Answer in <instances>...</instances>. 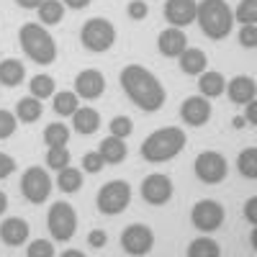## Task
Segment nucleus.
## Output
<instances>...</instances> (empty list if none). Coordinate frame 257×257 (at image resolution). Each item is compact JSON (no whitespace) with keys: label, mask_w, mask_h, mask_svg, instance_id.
I'll use <instances>...</instances> for the list:
<instances>
[{"label":"nucleus","mask_w":257,"mask_h":257,"mask_svg":"<svg viewBox=\"0 0 257 257\" xmlns=\"http://www.w3.org/2000/svg\"><path fill=\"white\" fill-rule=\"evenodd\" d=\"M121 88L128 98H132V103L139 105L147 113L160 111L167 100L165 85L157 80V75H152L147 67H142V64H126L121 70Z\"/></svg>","instance_id":"nucleus-1"},{"label":"nucleus","mask_w":257,"mask_h":257,"mask_svg":"<svg viewBox=\"0 0 257 257\" xmlns=\"http://www.w3.org/2000/svg\"><path fill=\"white\" fill-rule=\"evenodd\" d=\"M188 139H185V132L180 126H165V128H157L155 134H149L144 142H142V157L147 162H167L178 157L183 149H185Z\"/></svg>","instance_id":"nucleus-2"},{"label":"nucleus","mask_w":257,"mask_h":257,"mask_svg":"<svg viewBox=\"0 0 257 257\" xmlns=\"http://www.w3.org/2000/svg\"><path fill=\"white\" fill-rule=\"evenodd\" d=\"M196 21L208 39L219 41V39L229 36V31L234 26V13L226 0H201L198 11H196Z\"/></svg>","instance_id":"nucleus-3"},{"label":"nucleus","mask_w":257,"mask_h":257,"mask_svg":"<svg viewBox=\"0 0 257 257\" xmlns=\"http://www.w3.org/2000/svg\"><path fill=\"white\" fill-rule=\"evenodd\" d=\"M18 41L24 47L26 57L36 64H52L57 59V44L54 36L41 26V24H24L18 31Z\"/></svg>","instance_id":"nucleus-4"},{"label":"nucleus","mask_w":257,"mask_h":257,"mask_svg":"<svg viewBox=\"0 0 257 257\" xmlns=\"http://www.w3.org/2000/svg\"><path fill=\"white\" fill-rule=\"evenodd\" d=\"M80 41L85 49L90 52H108L116 41V26L105 18H90L82 24V31H80Z\"/></svg>","instance_id":"nucleus-5"},{"label":"nucleus","mask_w":257,"mask_h":257,"mask_svg":"<svg viewBox=\"0 0 257 257\" xmlns=\"http://www.w3.org/2000/svg\"><path fill=\"white\" fill-rule=\"evenodd\" d=\"M98 211L105 213V216H116V213H123L132 203V185L126 180H111L105 183L98 190Z\"/></svg>","instance_id":"nucleus-6"},{"label":"nucleus","mask_w":257,"mask_h":257,"mask_svg":"<svg viewBox=\"0 0 257 257\" xmlns=\"http://www.w3.org/2000/svg\"><path fill=\"white\" fill-rule=\"evenodd\" d=\"M47 226H49V234L57 242H70L77 231V213H75L72 203H64V201L54 203L49 208Z\"/></svg>","instance_id":"nucleus-7"},{"label":"nucleus","mask_w":257,"mask_h":257,"mask_svg":"<svg viewBox=\"0 0 257 257\" xmlns=\"http://www.w3.org/2000/svg\"><path fill=\"white\" fill-rule=\"evenodd\" d=\"M21 193H24V198L34 206L44 203L52 193V178L47 170L41 167H29L24 178H21Z\"/></svg>","instance_id":"nucleus-8"},{"label":"nucleus","mask_w":257,"mask_h":257,"mask_svg":"<svg viewBox=\"0 0 257 257\" xmlns=\"http://www.w3.org/2000/svg\"><path fill=\"white\" fill-rule=\"evenodd\" d=\"M193 170H196V178L206 185H216L226 178L229 173V165L224 160V155L219 152H201L196 157V165H193Z\"/></svg>","instance_id":"nucleus-9"},{"label":"nucleus","mask_w":257,"mask_h":257,"mask_svg":"<svg viewBox=\"0 0 257 257\" xmlns=\"http://www.w3.org/2000/svg\"><path fill=\"white\" fill-rule=\"evenodd\" d=\"M190 221L196 229L201 231H216L221 224H224V206L219 201H211V198H203L193 206L190 211Z\"/></svg>","instance_id":"nucleus-10"},{"label":"nucleus","mask_w":257,"mask_h":257,"mask_svg":"<svg viewBox=\"0 0 257 257\" xmlns=\"http://www.w3.org/2000/svg\"><path fill=\"white\" fill-rule=\"evenodd\" d=\"M121 247H123L126 254H134V257L149 254L152 247H155V234L147 224H132L121 234Z\"/></svg>","instance_id":"nucleus-11"},{"label":"nucleus","mask_w":257,"mask_h":257,"mask_svg":"<svg viewBox=\"0 0 257 257\" xmlns=\"http://www.w3.org/2000/svg\"><path fill=\"white\" fill-rule=\"evenodd\" d=\"M142 198L152 206H165L173 198V180L162 173H152L147 175L142 183Z\"/></svg>","instance_id":"nucleus-12"},{"label":"nucleus","mask_w":257,"mask_h":257,"mask_svg":"<svg viewBox=\"0 0 257 257\" xmlns=\"http://www.w3.org/2000/svg\"><path fill=\"white\" fill-rule=\"evenodd\" d=\"M75 93H77V98H85V100L100 98L105 93V77H103V72H98V70H82L75 77Z\"/></svg>","instance_id":"nucleus-13"},{"label":"nucleus","mask_w":257,"mask_h":257,"mask_svg":"<svg viewBox=\"0 0 257 257\" xmlns=\"http://www.w3.org/2000/svg\"><path fill=\"white\" fill-rule=\"evenodd\" d=\"M198 3L196 0H167L165 3V18L173 24L175 29H185L196 21Z\"/></svg>","instance_id":"nucleus-14"},{"label":"nucleus","mask_w":257,"mask_h":257,"mask_svg":"<svg viewBox=\"0 0 257 257\" xmlns=\"http://www.w3.org/2000/svg\"><path fill=\"white\" fill-rule=\"evenodd\" d=\"M180 116H183V121L190 123V126H203V123H208V118H211V103H208V98H203V95H190V98H185L183 105H180Z\"/></svg>","instance_id":"nucleus-15"},{"label":"nucleus","mask_w":257,"mask_h":257,"mask_svg":"<svg viewBox=\"0 0 257 257\" xmlns=\"http://www.w3.org/2000/svg\"><path fill=\"white\" fill-rule=\"evenodd\" d=\"M157 47L165 57H180L185 49H188V36L183 29H175V26H170L160 34L157 39Z\"/></svg>","instance_id":"nucleus-16"},{"label":"nucleus","mask_w":257,"mask_h":257,"mask_svg":"<svg viewBox=\"0 0 257 257\" xmlns=\"http://www.w3.org/2000/svg\"><path fill=\"white\" fill-rule=\"evenodd\" d=\"M226 93H229L231 103L247 105L249 100H254V98H257V85H254V80H252V77H247V75H237L234 80H229V82H226Z\"/></svg>","instance_id":"nucleus-17"},{"label":"nucleus","mask_w":257,"mask_h":257,"mask_svg":"<svg viewBox=\"0 0 257 257\" xmlns=\"http://www.w3.org/2000/svg\"><path fill=\"white\" fill-rule=\"evenodd\" d=\"M0 239H3L8 247H21L26 239H29V224L24 219H6L3 224H0Z\"/></svg>","instance_id":"nucleus-18"},{"label":"nucleus","mask_w":257,"mask_h":257,"mask_svg":"<svg viewBox=\"0 0 257 257\" xmlns=\"http://www.w3.org/2000/svg\"><path fill=\"white\" fill-rule=\"evenodd\" d=\"M72 126H75L77 134L90 137V134H95L98 128H100V113H98L95 108L82 105V108H77V111L72 113Z\"/></svg>","instance_id":"nucleus-19"},{"label":"nucleus","mask_w":257,"mask_h":257,"mask_svg":"<svg viewBox=\"0 0 257 257\" xmlns=\"http://www.w3.org/2000/svg\"><path fill=\"white\" fill-rule=\"evenodd\" d=\"M206 67H208V57H206V52L203 49H196V47H188L183 54H180V70L185 72V75H201V72H206Z\"/></svg>","instance_id":"nucleus-20"},{"label":"nucleus","mask_w":257,"mask_h":257,"mask_svg":"<svg viewBox=\"0 0 257 257\" xmlns=\"http://www.w3.org/2000/svg\"><path fill=\"white\" fill-rule=\"evenodd\" d=\"M98 152H100V157H103L105 165H118V162L126 160L128 149H126L123 139H118V137H105V139L100 142V147H98Z\"/></svg>","instance_id":"nucleus-21"},{"label":"nucleus","mask_w":257,"mask_h":257,"mask_svg":"<svg viewBox=\"0 0 257 257\" xmlns=\"http://www.w3.org/2000/svg\"><path fill=\"white\" fill-rule=\"evenodd\" d=\"M198 90L203 98H219L226 90V80L221 72H201L198 75Z\"/></svg>","instance_id":"nucleus-22"},{"label":"nucleus","mask_w":257,"mask_h":257,"mask_svg":"<svg viewBox=\"0 0 257 257\" xmlns=\"http://www.w3.org/2000/svg\"><path fill=\"white\" fill-rule=\"evenodd\" d=\"M24 77H26V70L18 59H3L0 62V85L16 88V85L24 82Z\"/></svg>","instance_id":"nucleus-23"},{"label":"nucleus","mask_w":257,"mask_h":257,"mask_svg":"<svg viewBox=\"0 0 257 257\" xmlns=\"http://www.w3.org/2000/svg\"><path fill=\"white\" fill-rule=\"evenodd\" d=\"M41 100L39 98H34V95H29V98H21L18 103H16V118L18 121H24V123H34V121H39L41 118Z\"/></svg>","instance_id":"nucleus-24"},{"label":"nucleus","mask_w":257,"mask_h":257,"mask_svg":"<svg viewBox=\"0 0 257 257\" xmlns=\"http://www.w3.org/2000/svg\"><path fill=\"white\" fill-rule=\"evenodd\" d=\"M36 11H39V21L44 26H57L64 18V3L62 0H44Z\"/></svg>","instance_id":"nucleus-25"},{"label":"nucleus","mask_w":257,"mask_h":257,"mask_svg":"<svg viewBox=\"0 0 257 257\" xmlns=\"http://www.w3.org/2000/svg\"><path fill=\"white\" fill-rule=\"evenodd\" d=\"M82 185V173L77 167H62L59 170V175H57V188L64 190V193H77Z\"/></svg>","instance_id":"nucleus-26"},{"label":"nucleus","mask_w":257,"mask_h":257,"mask_svg":"<svg viewBox=\"0 0 257 257\" xmlns=\"http://www.w3.org/2000/svg\"><path fill=\"white\" fill-rule=\"evenodd\" d=\"M77 108H80V98H77V93H70V90L54 93V111H57L62 118H64V116H72Z\"/></svg>","instance_id":"nucleus-27"},{"label":"nucleus","mask_w":257,"mask_h":257,"mask_svg":"<svg viewBox=\"0 0 257 257\" xmlns=\"http://www.w3.org/2000/svg\"><path fill=\"white\" fill-rule=\"evenodd\" d=\"M237 167H239L242 178H247V180H254L257 178V149L254 147L242 149L239 157H237Z\"/></svg>","instance_id":"nucleus-28"},{"label":"nucleus","mask_w":257,"mask_h":257,"mask_svg":"<svg viewBox=\"0 0 257 257\" xmlns=\"http://www.w3.org/2000/svg\"><path fill=\"white\" fill-rule=\"evenodd\" d=\"M221 249L219 244L208 239V237H198V239H193L190 247H188V257H219Z\"/></svg>","instance_id":"nucleus-29"},{"label":"nucleus","mask_w":257,"mask_h":257,"mask_svg":"<svg viewBox=\"0 0 257 257\" xmlns=\"http://www.w3.org/2000/svg\"><path fill=\"white\" fill-rule=\"evenodd\" d=\"M70 142V128L64 123H49L44 128V144L47 147H64Z\"/></svg>","instance_id":"nucleus-30"},{"label":"nucleus","mask_w":257,"mask_h":257,"mask_svg":"<svg viewBox=\"0 0 257 257\" xmlns=\"http://www.w3.org/2000/svg\"><path fill=\"white\" fill-rule=\"evenodd\" d=\"M29 88H31V95L39 98V100H44V98H52L54 95V77L49 75H36L31 82H29Z\"/></svg>","instance_id":"nucleus-31"},{"label":"nucleus","mask_w":257,"mask_h":257,"mask_svg":"<svg viewBox=\"0 0 257 257\" xmlns=\"http://www.w3.org/2000/svg\"><path fill=\"white\" fill-rule=\"evenodd\" d=\"M70 149L67 147H49V152H47V167H52V170H59L62 167H67L70 165Z\"/></svg>","instance_id":"nucleus-32"},{"label":"nucleus","mask_w":257,"mask_h":257,"mask_svg":"<svg viewBox=\"0 0 257 257\" xmlns=\"http://www.w3.org/2000/svg\"><path fill=\"white\" fill-rule=\"evenodd\" d=\"M234 21H239V24H254L257 21V0H242L239 8L234 11Z\"/></svg>","instance_id":"nucleus-33"},{"label":"nucleus","mask_w":257,"mask_h":257,"mask_svg":"<svg viewBox=\"0 0 257 257\" xmlns=\"http://www.w3.org/2000/svg\"><path fill=\"white\" fill-rule=\"evenodd\" d=\"M108 128H111V137L126 139V137H132L134 123H132V118H128V116H116V118L108 123Z\"/></svg>","instance_id":"nucleus-34"},{"label":"nucleus","mask_w":257,"mask_h":257,"mask_svg":"<svg viewBox=\"0 0 257 257\" xmlns=\"http://www.w3.org/2000/svg\"><path fill=\"white\" fill-rule=\"evenodd\" d=\"M16 128H18V118L16 113L6 111V108H0V139H11L16 134Z\"/></svg>","instance_id":"nucleus-35"},{"label":"nucleus","mask_w":257,"mask_h":257,"mask_svg":"<svg viewBox=\"0 0 257 257\" xmlns=\"http://www.w3.org/2000/svg\"><path fill=\"white\" fill-rule=\"evenodd\" d=\"M26 257H54V247L47 239H36L26 247Z\"/></svg>","instance_id":"nucleus-36"},{"label":"nucleus","mask_w":257,"mask_h":257,"mask_svg":"<svg viewBox=\"0 0 257 257\" xmlns=\"http://www.w3.org/2000/svg\"><path fill=\"white\" fill-rule=\"evenodd\" d=\"M103 157H100V152H88L82 157V170L85 173H90V175H95V173H100L103 170Z\"/></svg>","instance_id":"nucleus-37"},{"label":"nucleus","mask_w":257,"mask_h":257,"mask_svg":"<svg viewBox=\"0 0 257 257\" xmlns=\"http://www.w3.org/2000/svg\"><path fill=\"white\" fill-rule=\"evenodd\" d=\"M239 44L247 47V49H254L257 47V24H244L242 31H239Z\"/></svg>","instance_id":"nucleus-38"},{"label":"nucleus","mask_w":257,"mask_h":257,"mask_svg":"<svg viewBox=\"0 0 257 257\" xmlns=\"http://www.w3.org/2000/svg\"><path fill=\"white\" fill-rule=\"evenodd\" d=\"M126 13H128V18H132V21H144L147 13H149V6L144 3V0H132L128 8H126Z\"/></svg>","instance_id":"nucleus-39"},{"label":"nucleus","mask_w":257,"mask_h":257,"mask_svg":"<svg viewBox=\"0 0 257 257\" xmlns=\"http://www.w3.org/2000/svg\"><path fill=\"white\" fill-rule=\"evenodd\" d=\"M13 173H16V160L6 152H0V180H6Z\"/></svg>","instance_id":"nucleus-40"},{"label":"nucleus","mask_w":257,"mask_h":257,"mask_svg":"<svg viewBox=\"0 0 257 257\" xmlns=\"http://www.w3.org/2000/svg\"><path fill=\"white\" fill-rule=\"evenodd\" d=\"M105 242H108V234H105L103 229H93V231L88 234V244H90L93 249H100V247H105Z\"/></svg>","instance_id":"nucleus-41"},{"label":"nucleus","mask_w":257,"mask_h":257,"mask_svg":"<svg viewBox=\"0 0 257 257\" xmlns=\"http://www.w3.org/2000/svg\"><path fill=\"white\" fill-rule=\"evenodd\" d=\"M244 216L249 219V224H252V226H257V198H254V196L244 203Z\"/></svg>","instance_id":"nucleus-42"},{"label":"nucleus","mask_w":257,"mask_h":257,"mask_svg":"<svg viewBox=\"0 0 257 257\" xmlns=\"http://www.w3.org/2000/svg\"><path fill=\"white\" fill-rule=\"evenodd\" d=\"M244 121H247L249 126H254V123H257V103H254V100H249V103H247V118H244Z\"/></svg>","instance_id":"nucleus-43"},{"label":"nucleus","mask_w":257,"mask_h":257,"mask_svg":"<svg viewBox=\"0 0 257 257\" xmlns=\"http://www.w3.org/2000/svg\"><path fill=\"white\" fill-rule=\"evenodd\" d=\"M67 8H75V11H82V8H88L90 6V0H62Z\"/></svg>","instance_id":"nucleus-44"},{"label":"nucleus","mask_w":257,"mask_h":257,"mask_svg":"<svg viewBox=\"0 0 257 257\" xmlns=\"http://www.w3.org/2000/svg\"><path fill=\"white\" fill-rule=\"evenodd\" d=\"M16 3L21 6V8H26V11H36L44 0H16Z\"/></svg>","instance_id":"nucleus-45"},{"label":"nucleus","mask_w":257,"mask_h":257,"mask_svg":"<svg viewBox=\"0 0 257 257\" xmlns=\"http://www.w3.org/2000/svg\"><path fill=\"white\" fill-rule=\"evenodd\" d=\"M6 208H8V196L0 190V213H6Z\"/></svg>","instance_id":"nucleus-46"},{"label":"nucleus","mask_w":257,"mask_h":257,"mask_svg":"<svg viewBox=\"0 0 257 257\" xmlns=\"http://www.w3.org/2000/svg\"><path fill=\"white\" fill-rule=\"evenodd\" d=\"M231 123H234V128H244V123H247V121H244V116H237Z\"/></svg>","instance_id":"nucleus-47"},{"label":"nucleus","mask_w":257,"mask_h":257,"mask_svg":"<svg viewBox=\"0 0 257 257\" xmlns=\"http://www.w3.org/2000/svg\"><path fill=\"white\" fill-rule=\"evenodd\" d=\"M62 257H85V254H82V252H75V249H67Z\"/></svg>","instance_id":"nucleus-48"},{"label":"nucleus","mask_w":257,"mask_h":257,"mask_svg":"<svg viewBox=\"0 0 257 257\" xmlns=\"http://www.w3.org/2000/svg\"><path fill=\"white\" fill-rule=\"evenodd\" d=\"M254 242H257V231H254V229H252V234H249V244H252V247H254Z\"/></svg>","instance_id":"nucleus-49"}]
</instances>
